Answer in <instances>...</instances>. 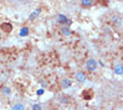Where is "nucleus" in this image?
<instances>
[{
    "label": "nucleus",
    "mask_w": 123,
    "mask_h": 110,
    "mask_svg": "<svg viewBox=\"0 0 123 110\" xmlns=\"http://www.w3.org/2000/svg\"><path fill=\"white\" fill-rule=\"evenodd\" d=\"M86 68H87V70H90V71H96L97 68H98V64L95 59H88L87 61H86Z\"/></svg>",
    "instance_id": "obj_1"
},
{
    "label": "nucleus",
    "mask_w": 123,
    "mask_h": 110,
    "mask_svg": "<svg viewBox=\"0 0 123 110\" xmlns=\"http://www.w3.org/2000/svg\"><path fill=\"white\" fill-rule=\"evenodd\" d=\"M57 21H59V24H61V25L63 26V25L70 24L71 20H70L66 15H63V14H59V15H57Z\"/></svg>",
    "instance_id": "obj_2"
},
{
    "label": "nucleus",
    "mask_w": 123,
    "mask_h": 110,
    "mask_svg": "<svg viewBox=\"0 0 123 110\" xmlns=\"http://www.w3.org/2000/svg\"><path fill=\"white\" fill-rule=\"evenodd\" d=\"M60 33L63 35V36H66V38H68V36H71V29L67 26V25H63V26H61V29H60Z\"/></svg>",
    "instance_id": "obj_3"
},
{
    "label": "nucleus",
    "mask_w": 123,
    "mask_h": 110,
    "mask_svg": "<svg viewBox=\"0 0 123 110\" xmlns=\"http://www.w3.org/2000/svg\"><path fill=\"white\" fill-rule=\"evenodd\" d=\"M114 74H117L119 76L123 74V65H122V63H116L114 64Z\"/></svg>",
    "instance_id": "obj_4"
},
{
    "label": "nucleus",
    "mask_w": 123,
    "mask_h": 110,
    "mask_svg": "<svg viewBox=\"0 0 123 110\" xmlns=\"http://www.w3.org/2000/svg\"><path fill=\"white\" fill-rule=\"evenodd\" d=\"M0 29H3L5 33H11L12 25L10 23H1V24H0Z\"/></svg>",
    "instance_id": "obj_5"
},
{
    "label": "nucleus",
    "mask_w": 123,
    "mask_h": 110,
    "mask_svg": "<svg viewBox=\"0 0 123 110\" xmlns=\"http://www.w3.org/2000/svg\"><path fill=\"white\" fill-rule=\"evenodd\" d=\"M75 79L77 80V81H80V83L86 81V76H85V74H83L82 71H77L76 74H75Z\"/></svg>",
    "instance_id": "obj_6"
},
{
    "label": "nucleus",
    "mask_w": 123,
    "mask_h": 110,
    "mask_svg": "<svg viewBox=\"0 0 123 110\" xmlns=\"http://www.w3.org/2000/svg\"><path fill=\"white\" fill-rule=\"evenodd\" d=\"M81 4L83 8H90V6H92L93 4H95V1H93V0H81Z\"/></svg>",
    "instance_id": "obj_7"
},
{
    "label": "nucleus",
    "mask_w": 123,
    "mask_h": 110,
    "mask_svg": "<svg viewBox=\"0 0 123 110\" xmlns=\"http://www.w3.org/2000/svg\"><path fill=\"white\" fill-rule=\"evenodd\" d=\"M11 110H25V105L21 104V103H15L11 106Z\"/></svg>",
    "instance_id": "obj_8"
},
{
    "label": "nucleus",
    "mask_w": 123,
    "mask_h": 110,
    "mask_svg": "<svg viewBox=\"0 0 123 110\" xmlns=\"http://www.w3.org/2000/svg\"><path fill=\"white\" fill-rule=\"evenodd\" d=\"M61 85H62L63 89H67V88H70V86H71V80H70V79H62Z\"/></svg>",
    "instance_id": "obj_9"
},
{
    "label": "nucleus",
    "mask_w": 123,
    "mask_h": 110,
    "mask_svg": "<svg viewBox=\"0 0 123 110\" xmlns=\"http://www.w3.org/2000/svg\"><path fill=\"white\" fill-rule=\"evenodd\" d=\"M40 13H41V10H40V9L37 8V9H36V10H35V11H34V13L31 14V15H30V18H29V19H30V20H35V18Z\"/></svg>",
    "instance_id": "obj_10"
},
{
    "label": "nucleus",
    "mask_w": 123,
    "mask_h": 110,
    "mask_svg": "<svg viewBox=\"0 0 123 110\" xmlns=\"http://www.w3.org/2000/svg\"><path fill=\"white\" fill-rule=\"evenodd\" d=\"M83 98H85V100H90L91 98H92V91H85L83 93Z\"/></svg>",
    "instance_id": "obj_11"
},
{
    "label": "nucleus",
    "mask_w": 123,
    "mask_h": 110,
    "mask_svg": "<svg viewBox=\"0 0 123 110\" xmlns=\"http://www.w3.org/2000/svg\"><path fill=\"white\" fill-rule=\"evenodd\" d=\"M3 93L6 95V96H8V95H10V94H11L10 88H8V86H4V88H3Z\"/></svg>",
    "instance_id": "obj_12"
},
{
    "label": "nucleus",
    "mask_w": 123,
    "mask_h": 110,
    "mask_svg": "<svg viewBox=\"0 0 123 110\" xmlns=\"http://www.w3.org/2000/svg\"><path fill=\"white\" fill-rule=\"evenodd\" d=\"M27 34H29V29L27 28H23V29H21V31H20V35L21 36H25Z\"/></svg>",
    "instance_id": "obj_13"
},
{
    "label": "nucleus",
    "mask_w": 123,
    "mask_h": 110,
    "mask_svg": "<svg viewBox=\"0 0 123 110\" xmlns=\"http://www.w3.org/2000/svg\"><path fill=\"white\" fill-rule=\"evenodd\" d=\"M32 110H42V106L40 104H34L32 105Z\"/></svg>",
    "instance_id": "obj_14"
},
{
    "label": "nucleus",
    "mask_w": 123,
    "mask_h": 110,
    "mask_svg": "<svg viewBox=\"0 0 123 110\" xmlns=\"http://www.w3.org/2000/svg\"><path fill=\"white\" fill-rule=\"evenodd\" d=\"M113 21H114L116 24H121V18L117 16V15H114V16H113Z\"/></svg>",
    "instance_id": "obj_15"
},
{
    "label": "nucleus",
    "mask_w": 123,
    "mask_h": 110,
    "mask_svg": "<svg viewBox=\"0 0 123 110\" xmlns=\"http://www.w3.org/2000/svg\"><path fill=\"white\" fill-rule=\"evenodd\" d=\"M61 101H62V103H67L68 100H67V98H66V96H62V100H61Z\"/></svg>",
    "instance_id": "obj_16"
},
{
    "label": "nucleus",
    "mask_w": 123,
    "mask_h": 110,
    "mask_svg": "<svg viewBox=\"0 0 123 110\" xmlns=\"http://www.w3.org/2000/svg\"><path fill=\"white\" fill-rule=\"evenodd\" d=\"M42 93H44V90H40V91H37V95H41Z\"/></svg>",
    "instance_id": "obj_17"
},
{
    "label": "nucleus",
    "mask_w": 123,
    "mask_h": 110,
    "mask_svg": "<svg viewBox=\"0 0 123 110\" xmlns=\"http://www.w3.org/2000/svg\"><path fill=\"white\" fill-rule=\"evenodd\" d=\"M0 39H1V33H0Z\"/></svg>",
    "instance_id": "obj_18"
}]
</instances>
